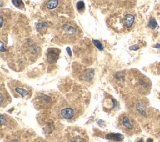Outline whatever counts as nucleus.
<instances>
[{"label": "nucleus", "mask_w": 160, "mask_h": 142, "mask_svg": "<svg viewBox=\"0 0 160 142\" xmlns=\"http://www.w3.org/2000/svg\"><path fill=\"white\" fill-rule=\"evenodd\" d=\"M54 36L56 41L62 44H73L80 39L82 33L79 26L72 20L62 18L56 24Z\"/></svg>", "instance_id": "f257e3e1"}, {"label": "nucleus", "mask_w": 160, "mask_h": 142, "mask_svg": "<svg viewBox=\"0 0 160 142\" xmlns=\"http://www.w3.org/2000/svg\"><path fill=\"white\" fill-rule=\"evenodd\" d=\"M59 94L53 91H42L38 92L33 99L34 106L39 110L51 108L57 102Z\"/></svg>", "instance_id": "f03ea898"}, {"label": "nucleus", "mask_w": 160, "mask_h": 142, "mask_svg": "<svg viewBox=\"0 0 160 142\" xmlns=\"http://www.w3.org/2000/svg\"><path fill=\"white\" fill-rule=\"evenodd\" d=\"M134 16L130 13H115L109 18V26L116 32H121L132 27Z\"/></svg>", "instance_id": "7ed1b4c3"}, {"label": "nucleus", "mask_w": 160, "mask_h": 142, "mask_svg": "<svg viewBox=\"0 0 160 142\" xmlns=\"http://www.w3.org/2000/svg\"><path fill=\"white\" fill-rule=\"evenodd\" d=\"M56 110L59 118L68 121L75 119L80 114L79 106L65 101L60 103L57 106Z\"/></svg>", "instance_id": "20e7f679"}, {"label": "nucleus", "mask_w": 160, "mask_h": 142, "mask_svg": "<svg viewBox=\"0 0 160 142\" xmlns=\"http://www.w3.org/2000/svg\"><path fill=\"white\" fill-rule=\"evenodd\" d=\"M12 94L17 98H29L32 94V88L18 80H11L8 83Z\"/></svg>", "instance_id": "39448f33"}, {"label": "nucleus", "mask_w": 160, "mask_h": 142, "mask_svg": "<svg viewBox=\"0 0 160 142\" xmlns=\"http://www.w3.org/2000/svg\"><path fill=\"white\" fill-rule=\"evenodd\" d=\"M116 126L119 129L128 134H134L138 129L136 121L129 114L126 113H123L119 116L117 119Z\"/></svg>", "instance_id": "423d86ee"}, {"label": "nucleus", "mask_w": 160, "mask_h": 142, "mask_svg": "<svg viewBox=\"0 0 160 142\" xmlns=\"http://www.w3.org/2000/svg\"><path fill=\"white\" fill-rule=\"evenodd\" d=\"M64 142H89V136L82 128L69 127L65 131Z\"/></svg>", "instance_id": "0eeeda50"}, {"label": "nucleus", "mask_w": 160, "mask_h": 142, "mask_svg": "<svg viewBox=\"0 0 160 142\" xmlns=\"http://www.w3.org/2000/svg\"><path fill=\"white\" fill-rule=\"evenodd\" d=\"M128 81L131 86L138 89L139 91H146L149 88V82L148 79L136 70H131L128 74Z\"/></svg>", "instance_id": "6e6552de"}, {"label": "nucleus", "mask_w": 160, "mask_h": 142, "mask_svg": "<svg viewBox=\"0 0 160 142\" xmlns=\"http://www.w3.org/2000/svg\"><path fill=\"white\" fill-rule=\"evenodd\" d=\"M34 133L28 130H18L6 136L4 142H32Z\"/></svg>", "instance_id": "1a4fd4ad"}, {"label": "nucleus", "mask_w": 160, "mask_h": 142, "mask_svg": "<svg viewBox=\"0 0 160 142\" xmlns=\"http://www.w3.org/2000/svg\"><path fill=\"white\" fill-rule=\"evenodd\" d=\"M18 127L17 122L11 116L6 114H1V131L2 134L3 133H8V134L16 131Z\"/></svg>", "instance_id": "9d476101"}, {"label": "nucleus", "mask_w": 160, "mask_h": 142, "mask_svg": "<svg viewBox=\"0 0 160 142\" xmlns=\"http://www.w3.org/2000/svg\"><path fill=\"white\" fill-rule=\"evenodd\" d=\"M64 1H59L57 0L46 1L43 4L42 8L46 11L50 13L62 12L64 9L63 5L64 4Z\"/></svg>", "instance_id": "9b49d317"}, {"label": "nucleus", "mask_w": 160, "mask_h": 142, "mask_svg": "<svg viewBox=\"0 0 160 142\" xmlns=\"http://www.w3.org/2000/svg\"><path fill=\"white\" fill-rule=\"evenodd\" d=\"M94 69H90V68H86L82 69L80 73L78 74V78L79 80L84 81L85 83L90 82L94 78Z\"/></svg>", "instance_id": "f8f14e48"}, {"label": "nucleus", "mask_w": 160, "mask_h": 142, "mask_svg": "<svg viewBox=\"0 0 160 142\" xmlns=\"http://www.w3.org/2000/svg\"><path fill=\"white\" fill-rule=\"evenodd\" d=\"M0 99H1V107H6L11 101V96L6 89L2 84L0 89Z\"/></svg>", "instance_id": "ddd939ff"}, {"label": "nucleus", "mask_w": 160, "mask_h": 142, "mask_svg": "<svg viewBox=\"0 0 160 142\" xmlns=\"http://www.w3.org/2000/svg\"><path fill=\"white\" fill-rule=\"evenodd\" d=\"M60 50L57 48H51L48 50L47 52V61L49 64L55 63L58 58Z\"/></svg>", "instance_id": "4468645a"}, {"label": "nucleus", "mask_w": 160, "mask_h": 142, "mask_svg": "<svg viewBox=\"0 0 160 142\" xmlns=\"http://www.w3.org/2000/svg\"><path fill=\"white\" fill-rule=\"evenodd\" d=\"M47 29H48V24L46 22L39 23L36 25V30L41 33H46Z\"/></svg>", "instance_id": "2eb2a0df"}, {"label": "nucleus", "mask_w": 160, "mask_h": 142, "mask_svg": "<svg viewBox=\"0 0 160 142\" xmlns=\"http://www.w3.org/2000/svg\"><path fill=\"white\" fill-rule=\"evenodd\" d=\"M136 108L137 109V111L142 116H146V111H145V108L144 105L142 104V103L141 102H138V103H136Z\"/></svg>", "instance_id": "dca6fc26"}, {"label": "nucleus", "mask_w": 160, "mask_h": 142, "mask_svg": "<svg viewBox=\"0 0 160 142\" xmlns=\"http://www.w3.org/2000/svg\"><path fill=\"white\" fill-rule=\"evenodd\" d=\"M76 8L79 13H83L85 10V5L82 1H78L76 4Z\"/></svg>", "instance_id": "f3484780"}, {"label": "nucleus", "mask_w": 160, "mask_h": 142, "mask_svg": "<svg viewBox=\"0 0 160 142\" xmlns=\"http://www.w3.org/2000/svg\"><path fill=\"white\" fill-rule=\"evenodd\" d=\"M12 4L17 8L19 9H22L24 8V3L22 1H19V0H12Z\"/></svg>", "instance_id": "a211bd4d"}, {"label": "nucleus", "mask_w": 160, "mask_h": 142, "mask_svg": "<svg viewBox=\"0 0 160 142\" xmlns=\"http://www.w3.org/2000/svg\"><path fill=\"white\" fill-rule=\"evenodd\" d=\"M157 26H158V24H157V23H156L155 19L153 18V19H150L149 21V22H148V26L150 28L154 29V28H156L157 27Z\"/></svg>", "instance_id": "6ab92c4d"}, {"label": "nucleus", "mask_w": 160, "mask_h": 142, "mask_svg": "<svg viewBox=\"0 0 160 142\" xmlns=\"http://www.w3.org/2000/svg\"><path fill=\"white\" fill-rule=\"evenodd\" d=\"M93 43H94V45H95L99 49L102 50V49H103V47H102L101 43L99 41H98V40H93Z\"/></svg>", "instance_id": "aec40b11"}, {"label": "nucleus", "mask_w": 160, "mask_h": 142, "mask_svg": "<svg viewBox=\"0 0 160 142\" xmlns=\"http://www.w3.org/2000/svg\"><path fill=\"white\" fill-rule=\"evenodd\" d=\"M32 142H48V141H47L46 140H45L41 138H38L34 139L32 141Z\"/></svg>", "instance_id": "412c9836"}, {"label": "nucleus", "mask_w": 160, "mask_h": 142, "mask_svg": "<svg viewBox=\"0 0 160 142\" xmlns=\"http://www.w3.org/2000/svg\"><path fill=\"white\" fill-rule=\"evenodd\" d=\"M154 47H155L156 48H158V49H160V44H156V45L154 46Z\"/></svg>", "instance_id": "4be33fe9"}, {"label": "nucleus", "mask_w": 160, "mask_h": 142, "mask_svg": "<svg viewBox=\"0 0 160 142\" xmlns=\"http://www.w3.org/2000/svg\"><path fill=\"white\" fill-rule=\"evenodd\" d=\"M152 138H148V139H147V141L146 142H152Z\"/></svg>", "instance_id": "5701e85b"}, {"label": "nucleus", "mask_w": 160, "mask_h": 142, "mask_svg": "<svg viewBox=\"0 0 160 142\" xmlns=\"http://www.w3.org/2000/svg\"><path fill=\"white\" fill-rule=\"evenodd\" d=\"M136 142H144V140H143V139H142V138H141V139H139V140L136 141Z\"/></svg>", "instance_id": "b1692460"}]
</instances>
